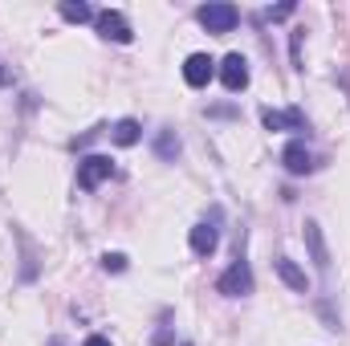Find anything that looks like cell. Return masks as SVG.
Here are the masks:
<instances>
[{"mask_svg": "<svg viewBox=\"0 0 350 346\" xmlns=\"http://www.w3.org/2000/svg\"><path fill=\"white\" fill-rule=\"evenodd\" d=\"M253 289H257V281H253V269L245 257H237L216 277V293H224V297H249Z\"/></svg>", "mask_w": 350, "mask_h": 346, "instance_id": "6da1fadb", "label": "cell"}, {"mask_svg": "<svg viewBox=\"0 0 350 346\" xmlns=\"http://www.w3.org/2000/svg\"><path fill=\"white\" fill-rule=\"evenodd\" d=\"M200 25L208 29V33H232L237 25H241V12H237V4H228V0H212V4H200Z\"/></svg>", "mask_w": 350, "mask_h": 346, "instance_id": "7a4b0ae2", "label": "cell"}, {"mask_svg": "<svg viewBox=\"0 0 350 346\" xmlns=\"http://www.w3.org/2000/svg\"><path fill=\"white\" fill-rule=\"evenodd\" d=\"M110 175H114L110 155H86V159L78 163V187H82V191H98Z\"/></svg>", "mask_w": 350, "mask_h": 346, "instance_id": "3957f363", "label": "cell"}, {"mask_svg": "<svg viewBox=\"0 0 350 346\" xmlns=\"http://www.w3.org/2000/svg\"><path fill=\"white\" fill-rule=\"evenodd\" d=\"M94 25H98V33H102L106 41H118V45H131V41H135V29H131V21H126L118 8H102V12L94 16Z\"/></svg>", "mask_w": 350, "mask_h": 346, "instance_id": "277c9868", "label": "cell"}, {"mask_svg": "<svg viewBox=\"0 0 350 346\" xmlns=\"http://www.w3.org/2000/svg\"><path fill=\"white\" fill-rule=\"evenodd\" d=\"M216 220H220V212H212V220H200V224L187 232V245H191L196 257H212V253L220 249V228H216Z\"/></svg>", "mask_w": 350, "mask_h": 346, "instance_id": "5b68a950", "label": "cell"}, {"mask_svg": "<svg viewBox=\"0 0 350 346\" xmlns=\"http://www.w3.org/2000/svg\"><path fill=\"white\" fill-rule=\"evenodd\" d=\"M216 74H220V82H224L228 94H241V90L249 86V78H253V74H249V57H245V53H228V57L220 62V70H216Z\"/></svg>", "mask_w": 350, "mask_h": 346, "instance_id": "8992f818", "label": "cell"}, {"mask_svg": "<svg viewBox=\"0 0 350 346\" xmlns=\"http://www.w3.org/2000/svg\"><path fill=\"white\" fill-rule=\"evenodd\" d=\"M261 122H265V131H310V122H306V114H301L297 106H289V110H273V106H265Z\"/></svg>", "mask_w": 350, "mask_h": 346, "instance_id": "52a82bcc", "label": "cell"}, {"mask_svg": "<svg viewBox=\"0 0 350 346\" xmlns=\"http://www.w3.org/2000/svg\"><path fill=\"white\" fill-rule=\"evenodd\" d=\"M212 78H216V62H212L208 53H191V57L183 62V82L191 90H204Z\"/></svg>", "mask_w": 350, "mask_h": 346, "instance_id": "ba28073f", "label": "cell"}, {"mask_svg": "<svg viewBox=\"0 0 350 346\" xmlns=\"http://www.w3.org/2000/svg\"><path fill=\"white\" fill-rule=\"evenodd\" d=\"M281 168H285L289 175H310L318 163H314L310 147H306L301 139H293V143H285V151H281Z\"/></svg>", "mask_w": 350, "mask_h": 346, "instance_id": "9c48e42d", "label": "cell"}, {"mask_svg": "<svg viewBox=\"0 0 350 346\" xmlns=\"http://www.w3.org/2000/svg\"><path fill=\"white\" fill-rule=\"evenodd\" d=\"M306 249L318 273H330V249H326V237H322V224L318 220H306Z\"/></svg>", "mask_w": 350, "mask_h": 346, "instance_id": "30bf717a", "label": "cell"}, {"mask_svg": "<svg viewBox=\"0 0 350 346\" xmlns=\"http://www.w3.org/2000/svg\"><path fill=\"white\" fill-rule=\"evenodd\" d=\"M273 269H277V277L293 289V293H310V277H306V269L297 265V261H289V257H277L273 261Z\"/></svg>", "mask_w": 350, "mask_h": 346, "instance_id": "8fae6325", "label": "cell"}, {"mask_svg": "<svg viewBox=\"0 0 350 346\" xmlns=\"http://www.w3.org/2000/svg\"><path fill=\"white\" fill-rule=\"evenodd\" d=\"M139 139H143V127H139L135 118H118V122L110 127V143H114V147H135Z\"/></svg>", "mask_w": 350, "mask_h": 346, "instance_id": "7c38bea8", "label": "cell"}, {"mask_svg": "<svg viewBox=\"0 0 350 346\" xmlns=\"http://www.w3.org/2000/svg\"><path fill=\"white\" fill-rule=\"evenodd\" d=\"M179 151H183V143H179V135H175V131H159V135H155V159L175 163V159H179Z\"/></svg>", "mask_w": 350, "mask_h": 346, "instance_id": "4fadbf2b", "label": "cell"}, {"mask_svg": "<svg viewBox=\"0 0 350 346\" xmlns=\"http://www.w3.org/2000/svg\"><path fill=\"white\" fill-rule=\"evenodd\" d=\"M57 12H62L70 25H86V21H94V16H98L86 0H62V4H57Z\"/></svg>", "mask_w": 350, "mask_h": 346, "instance_id": "5bb4252c", "label": "cell"}, {"mask_svg": "<svg viewBox=\"0 0 350 346\" xmlns=\"http://www.w3.org/2000/svg\"><path fill=\"white\" fill-rule=\"evenodd\" d=\"M102 269L106 273H126V257L122 253H102Z\"/></svg>", "mask_w": 350, "mask_h": 346, "instance_id": "9a60e30c", "label": "cell"}, {"mask_svg": "<svg viewBox=\"0 0 350 346\" xmlns=\"http://www.w3.org/2000/svg\"><path fill=\"white\" fill-rule=\"evenodd\" d=\"M301 37H306V29H293V37H289V53H293V70H301Z\"/></svg>", "mask_w": 350, "mask_h": 346, "instance_id": "2e32d148", "label": "cell"}, {"mask_svg": "<svg viewBox=\"0 0 350 346\" xmlns=\"http://www.w3.org/2000/svg\"><path fill=\"white\" fill-rule=\"evenodd\" d=\"M293 8H297L293 0H289V4H277V8H269V12H265V21H285V16H289Z\"/></svg>", "mask_w": 350, "mask_h": 346, "instance_id": "e0dca14e", "label": "cell"}, {"mask_svg": "<svg viewBox=\"0 0 350 346\" xmlns=\"http://www.w3.org/2000/svg\"><path fill=\"white\" fill-rule=\"evenodd\" d=\"M98 135H102V127H94V131H86V135H82V139H74L70 147H74V151H82V147H90V143H94Z\"/></svg>", "mask_w": 350, "mask_h": 346, "instance_id": "ac0fdd59", "label": "cell"}, {"mask_svg": "<svg viewBox=\"0 0 350 346\" xmlns=\"http://www.w3.org/2000/svg\"><path fill=\"white\" fill-rule=\"evenodd\" d=\"M82 346H114V343H110L106 334H90V338H86V343H82Z\"/></svg>", "mask_w": 350, "mask_h": 346, "instance_id": "d6986e66", "label": "cell"}, {"mask_svg": "<svg viewBox=\"0 0 350 346\" xmlns=\"http://www.w3.org/2000/svg\"><path fill=\"white\" fill-rule=\"evenodd\" d=\"M155 346H172V334H167V330H159V334H155Z\"/></svg>", "mask_w": 350, "mask_h": 346, "instance_id": "ffe728a7", "label": "cell"}, {"mask_svg": "<svg viewBox=\"0 0 350 346\" xmlns=\"http://www.w3.org/2000/svg\"><path fill=\"white\" fill-rule=\"evenodd\" d=\"M49 346H70V343H66L62 334H53V338H49Z\"/></svg>", "mask_w": 350, "mask_h": 346, "instance_id": "44dd1931", "label": "cell"}, {"mask_svg": "<svg viewBox=\"0 0 350 346\" xmlns=\"http://www.w3.org/2000/svg\"><path fill=\"white\" fill-rule=\"evenodd\" d=\"M8 82H12V74H8V70H0V86H8Z\"/></svg>", "mask_w": 350, "mask_h": 346, "instance_id": "7402d4cb", "label": "cell"}]
</instances>
